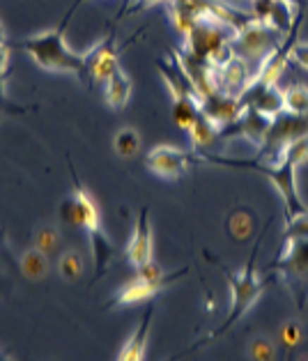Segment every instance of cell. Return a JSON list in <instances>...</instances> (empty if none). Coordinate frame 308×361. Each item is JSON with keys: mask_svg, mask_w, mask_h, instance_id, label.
<instances>
[{"mask_svg": "<svg viewBox=\"0 0 308 361\" xmlns=\"http://www.w3.org/2000/svg\"><path fill=\"white\" fill-rule=\"evenodd\" d=\"M81 0H76L72 5V10L65 14V19L60 21L58 28L54 30H44L39 35H32V37L23 39L21 47L32 56V60L37 63L42 69H49V72H65V74H74L81 78V83L92 87V78H90V51L85 54H76L65 44V28L72 14L76 12V7Z\"/></svg>", "mask_w": 308, "mask_h": 361, "instance_id": "cell-1", "label": "cell"}, {"mask_svg": "<svg viewBox=\"0 0 308 361\" xmlns=\"http://www.w3.org/2000/svg\"><path fill=\"white\" fill-rule=\"evenodd\" d=\"M189 134H191V145L196 152H209V147L218 143V127L202 111L196 120V125L189 129Z\"/></svg>", "mask_w": 308, "mask_h": 361, "instance_id": "cell-18", "label": "cell"}, {"mask_svg": "<svg viewBox=\"0 0 308 361\" xmlns=\"http://www.w3.org/2000/svg\"><path fill=\"white\" fill-rule=\"evenodd\" d=\"M159 3H166V5H171L173 0H136L134 7L127 12V14H134V12H140V10H147V7H152V5H159Z\"/></svg>", "mask_w": 308, "mask_h": 361, "instance_id": "cell-31", "label": "cell"}, {"mask_svg": "<svg viewBox=\"0 0 308 361\" xmlns=\"http://www.w3.org/2000/svg\"><path fill=\"white\" fill-rule=\"evenodd\" d=\"M244 109L246 106L240 97H230L223 92H212L209 97H202L200 99V111L205 113L218 129H223L230 125V122H235L244 113Z\"/></svg>", "mask_w": 308, "mask_h": 361, "instance_id": "cell-11", "label": "cell"}, {"mask_svg": "<svg viewBox=\"0 0 308 361\" xmlns=\"http://www.w3.org/2000/svg\"><path fill=\"white\" fill-rule=\"evenodd\" d=\"M152 313H154V306L147 304L145 315H143V320H140V324L136 327L134 336H131L125 343V348L120 350V355H118L120 361H143L145 359V343H147L149 324H152Z\"/></svg>", "mask_w": 308, "mask_h": 361, "instance_id": "cell-15", "label": "cell"}, {"mask_svg": "<svg viewBox=\"0 0 308 361\" xmlns=\"http://www.w3.org/2000/svg\"><path fill=\"white\" fill-rule=\"evenodd\" d=\"M131 94V78L125 74V69H116L109 81H104V97H106V104L111 109H125Z\"/></svg>", "mask_w": 308, "mask_h": 361, "instance_id": "cell-17", "label": "cell"}, {"mask_svg": "<svg viewBox=\"0 0 308 361\" xmlns=\"http://www.w3.org/2000/svg\"><path fill=\"white\" fill-rule=\"evenodd\" d=\"M308 134V116H297V113L281 111L278 116L271 118L269 127L265 131V138L258 145V161L276 164L283 154V149L292 140Z\"/></svg>", "mask_w": 308, "mask_h": 361, "instance_id": "cell-7", "label": "cell"}, {"mask_svg": "<svg viewBox=\"0 0 308 361\" xmlns=\"http://www.w3.org/2000/svg\"><path fill=\"white\" fill-rule=\"evenodd\" d=\"M249 357L255 361H271L276 359V345L267 336H255L249 343Z\"/></svg>", "mask_w": 308, "mask_h": 361, "instance_id": "cell-26", "label": "cell"}, {"mask_svg": "<svg viewBox=\"0 0 308 361\" xmlns=\"http://www.w3.org/2000/svg\"><path fill=\"white\" fill-rule=\"evenodd\" d=\"M290 240H308V209L285 221L283 242H290Z\"/></svg>", "mask_w": 308, "mask_h": 361, "instance_id": "cell-27", "label": "cell"}, {"mask_svg": "<svg viewBox=\"0 0 308 361\" xmlns=\"http://www.w3.org/2000/svg\"><path fill=\"white\" fill-rule=\"evenodd\" d=\"M283 39H285L283 32L271 28L269 23L253 19L251 23H246L244 28L235 32V37L230 42V51H233V56L242 58L255 74L260 69V65L283 44Z\"/></svg>", "mask_w": 308, "mask_h": 361, "instance_id": "cell-5", "label": "cell"}, {"mask_svg": "<svg viewBox=\"0 0 308 361\" xmlns=\"http://www.w3.org/2000/svg\"><path fill=\"white\" fill-rule=\"evenodd\" d=\"M200 154H189L173 145H159L145 157L147 171H152L161 180H178L189 171L191 161H198Z\"/></svg>", "mask_w": 308, "mask_h": 361, "instance_id": "cell-8", "label": "cell"}, {"mask_svg": "<svg viewBox=\"0 0 308 361\" xmlns=\"http://www.w3.org/2000/svg\"><path fill=\"white\" fill-rule=\"evenodd\" d=\"M281 159H290L292 164L297 166H302L308 161V134L302 136V138H297L292 140L285 149H283V154H281Z\"/></svg>", "mask_w": 308, "mask_h": 361, "instance_id": "cell-28", "label": "cell"}, {"mask_svg": "<svg viewBox=\"0 0 308 361\" xmlns=\"http://www.w3.org/2000/svg\"><path fill=\"white\" fill-rule=\"evenodd\" d=\"M32 244L37 246L39 251L47 253L49 258H54V255L60 251V244H63V240H60V233H58L56 226H42V228L35 231Z\"/></svg>", "mask_w": 308, "mask_h": 361, "instance_id": "cell-22", "label": "cell"}, {"mask_svg": "<svg viewBox=\"0 0 308 361\" xmlns=\"http://www.w3.org/2000/svg\"><path fill=\"white\" fill-rule=\"evenodd\" d=\"M83 255L74 251V249H69L65 253H60V258H58V271H60V276H63L65 281H76V279H81L83 274Z\"/></svg>", "mask_w": 308, "mask_h": 361, "instance_id": "cell-24", "label": "cell"}, {"mask_svg": "<svg viewBox=\"0 0 308 361\" xmlns=\"http://www.w3.org/2000/svg\"><path fill=\"white\" fill-rule=\"evenodd\" d=\"M290 58H292L299 67L308 69V42H295L292 51H290Z\"/></svg>", "mask_w": 308, "mask_h": 361, "instance_id": "cell-30", "label": "cell"}, {"mask_svg": "<svg viewBox=\"0 0 308 361\" xmlns=\"http://www.w3.org/2000/svg\"><path fill=\"white\" fill-rule=\"evenodd\" d=\"M21 269H23V274L32 281L44 279L49 271V255L39 251L37 246H32V249H28L21 255Z\"/></svg>", "mask_w": 308, "mask_h": 361, "instance_id": "cell-19", "label": "cell"}, {"mask_svg": "<svg viewBox=\"0 0 308 361\" xmlns=\"http://www.w3.org/2000/svg\"><path fill=\"white\" fill-rule=\"evenodd\" d=\"M269 271L283 276L297 308L304 311L308 304V240L285 242L283 255L269 267Z\"/></svg>", "mask_w": 308, "mask_h": 361, "instance_id": "cell-6", "label": "cell"}, {"mask_svg": "<svg viewBox=\"0 0 308 361\" xmlns=\"http://www.w3.org/2000/svg\"><path fill=\"white\" fill-rule=\"evenodd\" d=\"M156 69L161 72L164 83L168 85V90H171L175 102L178 99H198L196 87H193L189 74L184 72V67L180 65L178 58H161L159 63H156Z\"/></svg>", "mask_w": 308, "mask_h": 361, "instance_id": "cell-14", "label": "cell"}, {"mask_svg": "<svg viewBox=\"0 0 308 361\" xmlns=\"http://www.w3.org/2000/svg\"><path fill=\"white\" fill-rule=\"evenodd\" d=\"M72 196L76 202V226L83 228L87 237H90L92 258H94V279H99L104 271H106L113 253H116V246H113L111 237L101 228V214H99V207H97L94 198L87 193V189H83L81 184H78V180H76Z\"/></svg>", "mask_w": 308, "mask_h": 361, "instance_id": "cell-4", "label": "cell"}, {"mask_svg": "<svg viewBox=\"0 0 308 361\" xmlns=\"http://www.w3.org/2000/svg\"><path fill=\"white\" fill-rule=\"evenodd\" d=\"M200 116V102L198 99H178L173 102V120L180 129L189 131Z\"/></svg>", "mask_w": 308, "mask_h": 361, "instance_id": "cell-20", "label": "cell"}, {"mask_svg": "<svg viewBox=\"0 0 308 361\" xmlns=\"http://www.w3.org/2000/svg\"><path fill=\"white\" fill-rule=\"evenodd\" d=\"M7 37H5V28H3V23H0V44H5Z\"/></svg>", "mask_w": 308, "mask_h": 361, "instance_id": "cell-32", "label": "cell"}, {"mask_svg": "<svg viewBox=\"0 0 308 361\" xmlns=\"http://www.w3.org/2000/svg\"><path fill=\"white\" fill-rule=\"evenodd\" d=\"M255 253H258V246L253 249V255L249 258V262H246V267L242 271H233L230 267H226L221 260H214V265H218V267L223 269L228 283H230L233 304H230V313H228V318L223 320V324L218 329L209 331V336L205 338V343L218 338L221 334H226L228 329H230L233 324L240 320L255 302H258V297L265 293L271 281H274V279H269V276H260L258 271H255Z\"/></svg>", "mask_w": 308, "mask_h": 361, "instance_id": "cell-2", "label": "cell"}, {"mask_svg": "<svg viewBox=\"0 0 308 361\" xmlns=\"http://www.w3.org/2000/svg\"><path fill=\"white\" fill-rule=\"evenodd\" d=\"M269 122H271L269 116H265V113H260L253 106H246L244 113L235 122H230V125L223 127V129H218V140H230V138L242 136L258 147L262 143V138H265V131L269 127Z\"/></svg>", "mask_w": 308, "mask_h": 361, "instance_id": "cell-9", "label": "cell"}, {"mask_svg": "<svg viewBox=\"0 0 308 361\" xmlns=\"http://www.w3.org/2000/svg\"><path fill=\"white\" fill-rule=\"evenodd\" d=\"M168 7H171L175 28H178L182 37L202 19L226 23L235 30H240L246 23L253 21L251 12L240 10V7H235V5H228L223 0H173Z\"/></svg>", "mask_w": 308, "mask_h": 361, "instance_id": "cell-3", "label": "cell"}, {"mask_svg": "<svg viewBox=\"0 0 308 361\" xmlns=\"http://www.w3.org/2000/svg\"><path fill=\"white\" fill-rule=\"evenodd\" d=\"M283 99H285V111L297 113V116H308V87L297 83L292 87L283 90Z\"/></svg>", "mask_w": 308, "mask_h": 361, "instance_id": "cell-25", "label": "cell"}, {"mask_svg": "<svg viewBox=\"0 0 308 361\" xmlns=\"http://www.w3.org/2000/svg\"><path fill=\"white\" fill-rule=\"evenodd\" d=\"M214 78H216V90L218 92L230 94V97H240L246 90V85L251 83L253 72L242 58L230 56L223 65L214 67Z\"/></svg>", "mask_w": 308, "mask_h": 361, "instance_id": "cell-10", "label": "cell"}, {"mask_svg": "<svg viewBox=\"0 0 308 361\" xmlns=\"http://www.w3.org/2000/svg\"><path fill=\"white\" fill-rule=\"evenodd\" d=\"M255 228V219L246 212V209H235V212L228 216V233H230L235 240H249L253 235Z\"/></svg>", "mask_w": 308, "mask_h": 361, "instance_id": "cell-23", "label": "cell"}, {"mask_svg": "<svg viewBox=\"0 0 308 361\" xmlns=\"http://www.w3.org/2000/svg\"><path fill=\"white\" fill-rule=\"evenodd\" d=\"M120 69L118 49H116V32H111L106 39H101L97 47L90 49V78L92 85L97 81H109L113 72Z\"/></svg>", "mask_w": 308, "mask_h": 361, "instance_id": "cell-12", "label": "cell"}, {"mask_svg": "<svg viewBox=\"0 0 308 361\" xmlns=\"http://www.w3.org/2000/svg\"><path fill=\"white\" fill-rule=\"evenodd\" d=\"M113 147H116L118 157H122V159H131L140 149V134L134 127H122L113 138Z\"/></svg>", "mask_w": 308, "mask_h": 361, "instance_id": "cell-21", "label": "cell"}, {"mask_svg": "<svg viewBox=\"0 0 308 361\" xmlns=\"http://www.w3.org/2000/svg\"><path fill=\"white\" fill-rule=\"evenodd\" d=\"M161 290H164L161 286L149 283V281L136 276L129 286H125L120 290V293L116 295V299H113L109 306H129V304L145 302V299H152L156 293H161Z\"/></svg>", "mask_w": 308, "mask_h": 361, "instance_id": "cell-16", "label": "cell"}, {"mask_svg": "<svg viewBox=\"0 0 308 361\" xmlns=\"http://www.w3.org/2000/svg\"><path fill=\"white\" fill-rule=\"evenodd\" d=\"M127 258L136 269L143 267L147 260H152V228H149V209L143 207L138 214L134 235L127 244Z\"/></svg>", "mask_w": 308, "mask_h": 361, "instance_id": "cell-13", "label": "cell"}, {"mask_svg": "<svg viewBox=\"0 0 308 361\" xmlns=\"http://www.w3.org/2000/svg\"><path fill=\"white\" fill-rule=\"evenodd\" d=\"M304 334H302V327L292 320V322H285L283 327L278 329V343L283 350H295L299 343H302Z\"/></svg>", "mask_w": 308, "mask_h": 361, "instance_id": "cell-29", "label": "cell"}]
</instances>
